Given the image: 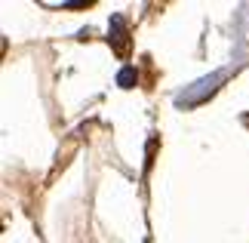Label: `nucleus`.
Masks as SVG:
<instances>
[{
    "mask_svg": "<svg viewBox=\"0 0 249 243\" xmlns=\"http://www.w3.org/2000/svg\"><path fill=\"white\" fill-rule=\"evenodd\" d=\"M117 80H120V86H129L132 80H136V71H132V68H123V71H120V77H117Z\"/></svg>",
    "mask_w": 249,
    "mask_h": 243,
    "instance_id": "nucleus-1",
    "label": "nucleus"
}]
</instances>
